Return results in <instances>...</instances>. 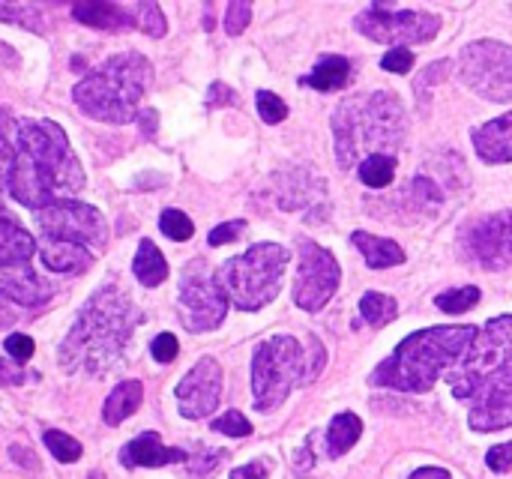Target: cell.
<instances>
[{
	"mask_svg": "<svg viewBox=\"0 0 512 479\" xmlns=\"http://www.w3.org/2000/svg\"><path fill=\"white\" fill-rule=\"evenodd\" d=\"M144 315L135 309L129 294L120 285H102L78 312L69 336L60 345L63 372L108 375L123 366L126 345Z\"/></svg>",
	"mask_w": 512,
	"mask_h": 479,
	"instance_id": "7a4b0ae2",
	"label": "cell"
},
{
	"mask_svg": "<svg viewBox=\"0 0 512 479\" xmlns=\"http://www.w3.org/2000/svg\"><path fill=\"white\" fill-rule=\"evenodd\" d=\"M258 114H261V120L264 123H270V126H276V123H282L285 117H288V105L276 96V93H270V90H258Z\"/></svg>",
	"mask_w": 512,
	"mask_h": 479,
	"instance_id": "8d00e7d4",
	"label": "cell"
},
{
	"mask_svg": "<svg viewBox=\"0 0 512 479\" xmlns=\"http://www.w3.org/2000/svg\"><path fill=\"white\" fill-rule=\"evenodd\" d=\"M351 72H354V66H351V60L348 57H339V54H327V57H321L318 60V66L303 78V84H309V87H315V90H339V87H345L348 81H351Z\"/></svg>",
	"mask_w": 512,
	"mask_h": 479,
	"instance_id": "cb8c5ba5",
	"label": "cell"
},
{
	"mask_svg": "<svg viewBox=\"0 0 512 479\" xmlns=\"http://www.w3.org/2000/svg\"><path fill=\"white\" fill-rule=\"evenodd\" d=\"M207 102H210V105H234V102H237V93H234L231 87H225L222 81H216V84L210 87V93H207Z\"/></svg>",
	"mask_w": 512,
	"mask_h": 479,
	"instance_id": "bcb514c9",
	"label": "cell"
},
{
	"mask_svg": "<svg viewBox=\"0 0 512 479\" xmlns=\"http://www.w3.org/2000/svg\"><path fill=\"white\" fill-rule=\"evenodd\" d=\"M132 270H135V279L144 288H159L168 279V264H165V258L156 249L153 240H141V246L135 252V261H132Z\"/></svg>",
	"mask_w": 512,
	"mask_h": 479,
	"instance_id": "d4e9b609",
	"label": "cell"
},
{
	"mask_svg": "<svg viewBox=\"0 0 512 479\" xmlns=\"http://www.w3.org/2000/svg\"><path fill=\"white\" fill-rule=\"evenodd\" d=\"M132 15H135V27L144 30L147 36H153V39L165 36L168 21H165L159 3H135V6H132Z\"/></svg>",
	"mask_w": 512,
	"mask_h": 479,
	"instance_id": "f546056e",
	"label": "cell"
},
{
	"mask_svg": "<svg viewBox=\"0 0 512 479\" xmlns=\"http://www.w3.org/2000/svg\"><path fill=\"white\" fill-rule=\"evenodd\" d=\"M459 249L480 270H512V210L477 216L462 225Z\"/></svg>",
	"mask_w": 512,
	"mask_h": 479,
	"instance_id": "4fadbf2b",
	"label": "cell"
},
{
	"mask_svg": "<svg viewBox=\"0 0 512 479\" xmlns=\"http://www.w3.org/2000/svg\"><path fill=\"white\" fill-rule=\"evenodd\" d=\"M141 399H144V387H141L138 381H123V384H120V387H114V390H111V396L105 399L102 420H105L108 426H120V423H126V420L138 411Z\"/></svg>",
	"mask_w": 512,
	"mask_h": 479,
	"instance_id": "603a6c76",
	"label": "cell"
},
{
	"mask_svg": "<svg viewBox=\"0 0 512 479\" xmlns=\"http://www.w3.org/2000/svg\"><path fill=\"white\" fill-rule=\"evenodd\" d=\"M12 321H15V315H12L9 309H3V306H0V327H9Z\"/></svg>",
	"mask_w": 512,
	"mask_h": 479,
	"instance_id": "f907efd6",
	"label": "cell"
},
{
	"mask_svg": "<svg viewBox=\"0 0 512 479\" xmlns=\"http://www.w3.org/2000/svg\"><path fill=\"white\" fill-rule=\"evenodd\" d=\"M408 132V114L399 96L378 90L345 99L333 114L336 159L342 171L369 156H396Z\"/></svg>",
	"mask_w": 512,
	"mask_h": 479,
	"instance_id": "277c9868",
	"label": "cell"
},
{
	"mask_svg": "<svg viewBox=\"0 0 512 479\" xmlns=\"http://www.w3.org/2000/svg\"><path fill=\"white\" fill-rule=\"evenodd\" d=\"M327 363L318 339L309 342V357L294 336H273L255 348L252 357V396L261 414L276 411L294 387L312 384Z\"/></svg>",
	"mask_w": 512,
	"mask_h": 479,
	"instance_id": "8992f818",
	"label": "cell"
},
{
	"mask_svg": "<svg viewBox=\"0 0 512 479\" xmlns=\"http://www.w3.org/2000/svg\"><path fill=\"white\" fill-rule=\"evenodd\" d=\"M381 66H384L387 72L408 75L411 66H414V51H408V48H393V51H387V54L381 57Z\"/></svg>",
	"mask_w": 512,
	"mask_h": 479,
	"instance_id": "ab89813d",
	"label": "cell"
},
{
	"mask_svg": "<svg viewBox=\"0 0 512 479\" xmlns=\"http://www.w3.org/2000/svg\"><path fill=\"white\" fill-rule=\"evenodd\" d=\"M459 78L468 90L489 102H512V45L477 39L459 54Z\"/></svg>",
	"mask_w": 512,
	"mask_h": 479,
	"instance_id": "9c48e42d",
	"label": "cell"
},
{
	"mask_svg": "<svg viewBox=\"0 0 512 479\" xmlns=\"http://www.w3.org/2000/svg\"><path fill=\"white\" fill-rule=\"evenodd\" d=\"M360 315L369 327H387L390 321H396L399 315V303L396 297L390 294H381V291H369L360 297Z\"/></svg>",
	"mask_w": 512,
	"mask_h": 479,
	"instance_id": "4316f807",
	"label": "cell"
},
{
	"mask_svg": "<svg viewBox=\"0 0 512 479\" xmlns=\"http://www.w3.org/2000/svg\"><path fill=\"white\" fill-rule=\"evenodd\" d=\"M411 479H453V477H450V471H444V468H420V471H417Z\"/></svg>",
	"mask_w": 512,
	"mask_h": 479,
	"instance_id": "681fc988",
	"label": "cell"
},
{
	"mask_svg": "<svg viewBox=\"0 0 512 479\" xmlns=\"http://www.w3.org/2000/svg\"><path fill=\"white\" fill-rule=\"evenodd\" d=\"M27 378H30V375H27L24 369H18V366L0 360V387H21Z\"/></svg>",
	"mask_w": 512,
	"mask_h": 479,
	"instance_id": "f6af8a7d",
	"label": "cell"
},
{
	"mask_svg": "<svg viewBox=\"0 0 512 479\" xmlns=\"http://www.w3.org/2000/svg\"><path fill=\"white\" fill-rule=\"evenodd\" d=\"M9 456L18 462V465H24V468H30V471H36L39 468V462L33 459V453L30 450H21V447H9Z\"/></svg>",
	"mask_w": 512,
	"mask_h": 479,
	"instance_id": "c3c4849f",
	"label": "cell"
},
{
	"mask_svg": "<svg viewBox=\"0 0 512 479\" xmlns=\"http://www.w3.org/2000/svg\"><path fill=\"white\" fill-rule=\"evenodd\" d=\"M36 252L33 237L24 231V225L0 207V267L27 264V258Z\"/></svg>",
	"mask_w": 512,
	"mask_h": 479,
	"instance_id": "d6986e66",
	"label": "cell"
},
{
	"mask_svg": "<svg viewBox=\"0 0 512 479\" xmlns=\"http://www.w3.org/2000/svg\"><path fill=\"white\" fill-rule=\"evenodd\" d=\"M447 72H450V60H438V63L426 66V69H423V75L414 81L417 102H429V90H432L438 81H444V78H447Z\"/></svg>",
	"mask_w": 512,
	"mask_h": 479,
	"instance_id": "e575fe53",
	"label": "cell"
},
{
	"mask_svg": "<svg viewBox=\"0 0 512 479\" xmlns=\"http://www.w3.org/2000/svg\"><path fill=\"white\" fill-rule=\"evenodd\" d=\"M480 303V288L468 285V288H453V291H444L435 297V306L447 315H462L468 309H474Z\"/></svg>",
	"mask_w": 512,
	"mask_h": 479,
	"instance_id": "f1b7e54d",
	"label": "cell"
},
{
	"mask_svg": "<svg viewBox=\"0 0 512 479\" xmlns=\"http://www.w3.org/2000/svg\"><path fill=\"white\" fill-rule=\"evenodd\" d=\"M159 228H162V234L171 237L174 243H183V240H189V237L195 234V225H192V219H189L183 210H165L162 219H159Z\"/></svg>",
	"mask_w": 512,
	"mask_h": 479,
	"instance_id": "1f68e13d",
	"label": "cell"
},
{
	"mask_svg": "<svg viewBox=\"0 0 512 479\" xmlns=\"http://www.w3.org/2000/svg\"><path fill=\"white\" fill-rule=\"evenodd\" d=\"M0 57H6V60H12V63H15V54H12V48H9L6 42H0Z\"/></svg>",
	"mask_w": 512,
	"mask_h": 479,
	"instance_id": "816d5d0a",
	"label": "cell"
},
{
	"mask_svg": "<svg viewBox=\"0 0 512 479\" xmlns=\"http://www.w3.org/2000/svg\"><path fill=\"white\" fill-rule=\"evenodd\" d=\"M297 243H300V267L294 279V303L303 312H321L339 291L342 282L339 261L333 258V252H327L309 237H300Z\"/></svg>",
	"mask_w": 512,
	"mask_h": 479,
	"instance_id": "5bb4252c",
	"label": "cell"
},
{
	"mask_svg": "<svg viewBox=\"0 0 512 479\" xmlns=\"http://www.w3.org/2000/svg\"><path fill=\"white\" fill-rule=\"evenodd\" d=\"M42 438H45L48 453H51L60 465H69V462H78V459H81V444H78L72 435H63V432H57V429H48Z\"/></svg>",
	"mask_w": 512,
	"mask_h": 479,
	"instance_id": "4dcf8cb0",
	"label": "cell"
},
{
	"mask_svg": "<svg viewBox=\"0 0 512 479\" xmlns=\"http://www.w3.org/2000/svg\"><path fill=\"white\" fill-rule=\"evenodd\" d=\"M213 432L228 435V438H249L252 435V423L240 411H225L222 417L213 420Z\"/></svg>",
	"mask_w": 512,
	"mask_h": 479,
	"instance_id": "d590c367",
	"label": "cell"
},
{
	"mask_svg": "<svg viewBox=\"0 0 512 479\" xmlns=\"http://www.w3.org/2000/svg\"><path fill=\"white\" fill-rule=\"evenodd\" d=\"M267 465L264 462H252V465H243V468H234L231 479H267Z\"/></svg>",
	"mask_w": 512,
	"mask_h": 479,
	"instance_id": "7dc6e473",
	"label": "cell"
},
{
	"mask_svg": "<svg viewBox=\"0 0 512 479\" xmlns=\"http://www.w3.org/2000/svg\"><path fill=\"white\" fill-rule=\"evenodd\" d=\"M87 479H105V474H102V471H90V474H87Z\"/></svg>",
	"mask_w": 512,
	"mask_h": 479,
	"instance_id": "f5cc1de1",
	"label": "cell"
},
{
	"mask_svg": "<svg viewBox=\"0 0 512 479\" xmlns=\"http://www.w3.org/2000/svg\"><path fill=\"white\" fill-rule=\"evenodd\" d=\"M228 297L216 279V273L204 270L201 261L189 264L180 279V321L189 333L216 330L225 321Z\"/></svg>",
	"mask_w": 512,
	"mask_h": 479,
	"instance_id": "7c38bea8",
	"label": "cell"
},
{
	"mask_svg": "<svg viewBox=\"0 0 512 479\" xmlns=\"http://www.w3.org/2000/svg\"><path fill=\"white\" fill-rule=\"evenodd\" d=\"M351 243L363 252L366 264L372 270H387V267H399L405 264V252L399 243L387 240V237H375L369 231H354L351 234Z\"/></svg>",
	"mask_w": 512,
	"mask_h": 479,
	"instance_id": "7402d4cb",
	"label": "cell"
},
{
	"mask_svg": "<svg viewBox=\"0 0 512 479\" xmlns=\"http://www.w3.org/2000/svg\"><path fill=\"white\" fill-rule=\"evenodd\" d=\"M15 159H21L54 198L57 195H72V192H78L84 186L81 162L75 159L66 132L54 120H24V123H18Z\"/></svg>",
	"mask_w": 512,
	"mask_h": 479,
	"instance_id": "52a82bcc",
	"label": "cell"
},
{
	"mask_svg": "<svg viewBox=\"0 0 512 479\" xmlns=\"http://www.w3.org/2000/svg\"><path fill=\"white\" fill-rule=\"evenodd\" d=\"M486 465L495 471V474H507L512 468V444H498L486 453Z\"/></svg>",
	"mask_w": 512,
	"mask_h": 479,
	"instance_id": "ee69618b",
	"label": "cell"
},
{
	"mask_svg": "<svg viewBox=\"0 0 512 479\" xmlns=\"http://www.w3.org/2000/svg\"><path fill=\"white\" fill-rule=\"evenodd\" d=\"M72 18L87 24V27H96V30H129V27H135L132 9H123L117 3H75Z\"/></svg>",
	"mask_w": 512,
	"mask_h": 479,
	"instance_id": "ffe728a7",
	"label": "cell"
},
{
	"mask_svg": "<svg viewBox=\"0 0 512 479\" xmlns=\"http://www.w3.org/2000/svg\"><path fill=\"white\" fill-rule=\"evenodd\" d=\"M177 462H186V453L165 447L156 432H144L120 450L123 468H165V465H177Z\"/></svg>",
	"mask_w": 512,
	"mask_h": 479,
	"instance_id": "e0dca14e",
	"label": "cell"
},
{
	"mask_svg": "<svg viewBox=\"0 0 512 479\" xmlns=\"http://www.w3.org/2000/svg\"><path fill=\"white\" fill-rule=\"evenodd\" d=\"M153 81V66L138 51L108 57L99 69L72 87L75 105L93 120L123 126L138 114V102Z\"/></svg>",
	"mask_w": 512,
	"mask_h": 479,
	"instance_id": "5b68a950",
	"label": "cell"
},
{
	"mask_svg": "<svg viewBox=\"0 0 512 479\" xmlns=\"http://www.w3.org/2000/svg\"><path fill=\"white\" fill-rule=\"evenodd\" d=\"M453 396L468 405V426L477 435L512 426V315L492 318L468 354L447 372Z\"/></svg>",
	"mask_w": 512,
	"mask_h": 479,
	"instance_id": "6da1fadb",
	"label": "cell"
},
{
	"mask_svg": "<svg viewBox=\"0 0 512 479\" xmlns=\"http://www.w3.org/2000/svg\"><path fill=\"white\" fill-rule=\"evenodd\" d=\"M150 354H153V360L156 363H174L177 360V354H180V345H177V339L171 336V333H159L156 339H153V345H150Z\"/></svg>",
	"mask_w": 512,
	"mask_h": 479,
	"instance_id": "f35d334b",
	"label": "cell"
},
{
	"mask_svg": "<svg viewBox=\"0 0 512 479\" xmlns=\"http://www.w3.org/2000/svg\"><path fill=\"white\" fill-rule=\"evenodd\" d=\"M474 150L489 165H507L512 162V111L504 117L486 120L471 132Z\"/></svg>",
	"mask_w": 512,
	"mask_h": 479,
	"instance_id": "2e32d148",
	"label": "cell"
},
{
	"mask_svg": "<svg viewBox=\"0 0 512 479\" xmlns=\"http://www.w3.org/2000/svg\"><path fill=\"white\" fill-rule=\"evenodd\" d=\"M36 225L42 231V237L48 240H63V243H75L84 249H102L108 240V228L105 219L96 207L72 201V198H57L54 204L36 210Z\"/></svg>",
	"mask_w": 512,
	"mask_h": 479,
	"instance_id": "8fae6325",
	"label": "cell"
},
{
	"mask_svg": "<svg viewBox=\"0 0 512 479\" xmlns=\"http://www.w3.org/2000/svg\"><path fill=\"white\" fill-rule=\"evenodd\" d=\"M0 21H9V24H21L33 33H42V15L39 9L33 6H24V3H9V6H0Z\"/></svg>",
	"mask_w": 512,
	"mask_h": 479,
	"instance_id": "d6a6232c",
	"label": "cell"
},
{
	"mask_svg": "<svg viewBox=\"0 0 512 479\" xmlns=\"http://www.w3.org/2000/svg\"><path fill=\"white\" fill-rule=\"evenodd\" d=\"M477 333L480 330L471 324L429 327L411 333L384 363H378L369 384L396 393H429L468 354Z\"/></svg>",
	"mask_w": 512,
	"mask_h": 479,
	"instance_id": "3957f363",
	"label": "cell"
},
{
	"mask_svg": "<svg viewBox=\"0 0 512 479\" xmlns=\"http://www.w3.org/2000/svg\"><path fill=\"white\" fill-rule=\"evenodd\" d=\"M39 258L54 273H84L93 264V252L90 249L75 246V243H63V240H48V237L42 243Z\"/></svg>",
	"mask_w": 512,
	"mask_h": 479,
	"instance_id": "44dd1931",
	"label": "cell"
},
{
	"mask_svg": "<svg viewBox=\"0 0 512 479\" xmlns=\"http://www.w3.org/2000/svg\"><path fill=\"white\" fill-rule=\"evenodd\" d=\"M360 435H363V423H360L357 414H339V417H333V423L327 429V453H330V459H339L348 450H354V444L360 441Z\"/></svg>",
	"mask_w": 512,
	"mask_h": 479,
	"instance_id": "484cf974",
	"label": "cell"
},
{
	"mask_svg": "<svg viewBox=\"0 0 512 479\" xmlns=\"http://www.w3.org/2000/svg\"><path fill=\"white\" fill-rule=\"evenodd\" d=\"M0 297L24 306H39L51 297V285H45L27 264H12L0 267Z\"/></svg>",
	"mask_w": 512,
	"mask_h": 479,
	"instance_id": "ac0fdd59",
	"label": "cell"
},
{
	"mask_svg": "<svg viewBox=\"0 0 512 479\" xmlns=\"http://www.w3.org/2000/svg\"><path fill=\"white\" fill-rule=\"evenodd\" d=\"M3 348H6V354H9L15 363H27V360L33 357V351H36L33 339H30V336H24V333H12V336L3 342Z\"/></svg>",
	"mask_w": 512,
	"mask_h": 479,
	"instance_id": "60d3db41",
	"label": "cell"
},
{
	"mask_svg": "<svg viewBox=\"0 0 512 479\" xmlns=\"http://www.w3.org/2000/svg\"><path fill=\"white\" fill-rule=\"evenodd\" d=\"M357 174L369 189H384L396 177V156H369L357 165Z\"/></svg>",
	"mask_w": 512,
	"mask_h": 479,
	"instance_id": "83f0119b",
	"label": "cell"
},
{
	"mask_svg": "<svg viewBox=\"0 0 512 479\" xmlns=\"http://www.w3.org/2000/svg\"><path fill=\"white\" fill-rule=\"evenodd\" d=\"M291 261V252L279 243H255L249 252L240 258L225 261L216 270V279L225 291V297L243 309V312H258L267 303L279 297L285 267Z\"/></svg>",
	"mask_w": 512,
	"mask_h": 479,
	"instance_id": "ba28073f",
	"label": "cell"
},
{
	"mask_svg": "<svg viewBox=\"0 0 512 479\" xmlns=\"http://www.w3.org/2000/svg\"><path fill=\"white\" fill-rule=\"evenodd\" d=\"M222 459H225V450H207V453H201L198 459L189 462V474L192 477H207L210 471H216L222 465Z\"/></svg>",
	"mask_w": 512,
	"mask_h": 479,
	"instance_id": "7bdbcfd3",
	"label": "cell"
},
{
	"mask_svg": "<svg viewBox=\"0 0 512 479\" xmlns=\"http://www.w3.org/2000/svg\"><path fill=\"white\" fill-rule=\"evenodd\" d=\"M354 27L372 42L402 48L408 42L435 39L441 30V15L423 9H393L390 3H372L354 18Z\"/></svg>",
	"mask_w": 512,
	"mask_h": 479,
	"instance_id": "30bf717a",
	"label": "cell"
},
{
	"mask_svg": "<svg viewBox=\"0 0 512 479\" xmlns=\"http://www.w3.org/2000/svg\"><path fill=\"white\" fill-rule=\"evenodd\" d=\"M243 228H246V222L243 219H231V222H222V225H216L213 231H210V246H225V243H234L240 234H243Z\"/></svg>",
	"mask_w": 512,
	"mask_h": 479,
	"instance_id": "b9f144b4",
	"label": "cell"
},
{
	"mask_svg": "<svg viewBox=\"0 0 512 479\" xmlns=\"http://www.w3.org/2000/svg\"><path fill=\"white\" fill-rule=\"evenodd\" d=\"M174 396L186 420L210 417L222 399V366L213 357H201L192 372H186V378L177 384Z\"/></svg>",
	"mask_w": 512,
	"mask_h": 479,
	"instance_id": "9a60e30c",
	"label": "cell"
},
{
	"mask_svg": "<svg viewBox=\"0 0 512 479\" xmlns=\"http://www.w3.org/2000/svg\"><path fill=\"white\" fill-rule=\"evenodd\" d=\"M9 129H12V120H9V114L0 111V192L9 186V174L15 165V147L9 141Z\"/></svg>",
	"mask_w": 512,
	"mask_h": 479,
	"instance_id": "836d02e7",
	"label": "cell"
},
{
	"mask_svg": "<svg viewBox=\"0 0 512 479\" xmlns=\"http://www.w3.org/2000/svg\"><path fill=\"white\" fill-rule=\"evenodd\" d=\"M249 21H252V6H249V3L237 0V3H231V6H228V15H225V30H228L231 36H240V33L249 27Z\"/></svg>",
	"mask_w": 512,
	"mask_h": 479,
	"instance_id": "74e56055",
	"label": "cell"
}]
</instances>
